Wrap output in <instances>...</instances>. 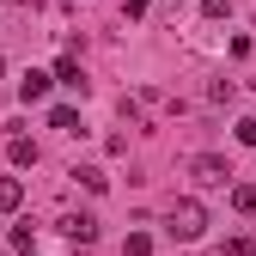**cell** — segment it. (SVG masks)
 <instances>
[{"label": "cell", "mask_w": 256, "mask_h": 256, "mask_svg": "<svg viewBox=\"0 0 256 256\" xmlns=\"http://www.w3.org/2000/svg\"><path fill=\"white\" fill-rule=\"evenodd\" d=\"M0 74H6V61H0Z\"/></svg>", "instance_id": "16"}, {"label": "cell", "mask_w": 256, "mask_h": 256, "mask_svg": "<svg viewBox=\"0 0 256 256\" xmlns=\"http://www.w3.org/2000/svg\"><path fill=\"white\" fill-rule=\"evenodd\" d=\"M24 208V183L18 177H0V214H18Z\"/></svg>", "instance_id": "7"}, {"label": "cell", "mask_w": 256, "mask_h": 256, "mask_svg": "<svg viewBox=\"0 0 256 256\" xmlns=\"http://www.w3.org/2000/svg\"><path fill=\"white\" fill-rule=\"evenodd\" d=\"M165 232H171V238H183V244H196V238L208 232V208H202L196 196L171 202V208H165Z\"/></svg>", "instance_id": "1"}, {"label": "cell", "mask_w": 256, "mask_h": 256, "mask_svg": "<svg viewBox=\"0 0 256 256\" xmlns=\"http://www.w3.org/2000/svg\"><path fill=\"white\" fill-rule=\"evenodd\" d=\"M49 86H55V80H49L43 68H30V74L18 80V98H24V104H43V98H49Z\"/></svg>", "instance_id": "4"}, {"label": "cell", "mask_w": 256, "mask_h": 256, "mask_svg": "<svg viewBox=\"0 0 256 256\" xmlns=\"http://www.w3.org/2000/svg\"><path fill=\"white\" fill-rule=\"evenodd\" d=\"M232 12V0H202V18H226Z\"/></svg>", "instance_id": "14"}, {"label": "cell", "mask_w": 256, "mask_h": 256, "mask_svg": "<svg viewBox=\"0 0 256 256\" xmlns=\"http://www.w3.org/2000/svg\"><path fill=\"white\" fill-rule=\"evenodd\" d=\"M49 128H61V134H86V128H80V110H74V104H55V110H49Z\"/></svg>", "instance_id": "8"}, {"label": "cell", "mask_w": 256, "mask_h": 256, "mask_svg": "<svg viewBox=\"0 0 256 256\" xmlns=\"http://www.w3.org/2000/svg\"><path fill=\"white\" fill-rule=\"evenodd\" d=\"M68 177H74V183H80V189H86V196H104V189H110V177H104V171H98V165H74V171H68Z\"/></svg>", "instance_id": "6"}, {"label": "cell", "mask_w": 256, "mask_h": 256, "mask_svg": "<svg viewBox=\"0 0 256 256\" xmlns=\"http://www.w3.org/2000/svg\"><path fill=\"white\" fill-rule=\"evenodd\" d=\"M189 171H196V183H202V189H226V183H232V165H226L220 152H202V158H189Z\"/></svg>", "instance_id": "2"}, {"label": "cell", "mask_w": 256, "mask_h": 256, "mask_svg": "<svg viewBox=\"0 0 256 256\" xmlns=\"http://www.w3.org/2000/svg\"><path fill=\"white\" fill-rule=\"evenodd\" d=\"M122 256H152V238H146V232H128V238H122Z\"/></svg>", "instance_id": "11"}, {"label": "cell", "mask_w": 256, "mask_h": 256, "mask_svg": "<svg viewBox=\"0 0 256 256\" xmlns=\"http://www.w3.org/2000/svg\"><path fill=\"white\" fill-rule=\"evenodd\" d=\"M232 208L238 214H256V183H232Z\"/></svg>", "instance_id": "10"}, {"label": "cell", "mask_w": 256, "mask_h": 256, "mask_svg": "<svg viewBox=\"0 0 256 256\" xmlns=\"http://www.w3.org/2000/svg\"><path fill=\"white\" fill-rule=\"evenodd\" d=\"M238 140H244V146H256V116H244V122H238Z\"/></svg>", "instance_id": "15"}, {"label": "cell", "mask_w": 256, "mask_h": 256, "mask_svg": "<svg viewBox=\"0 0 256 256\" xmlns=\"http://www.w3.org/2000/svg\"><path fill=\"white\" fill-rule=\"evenodd\" d=\"M6 158H12L18 171H30V165H37V140H24V134H18V140L6 146Z\"/></svg>", "instance_id": "9"}, {"label": "cell", "mask_w": 256, "mask_h": 256, "mask_svg": "<svg viewBox=\"0 0 256 256\" xmlns=\"http://www.w3.org/2000/svg\"><path fill=\"white\" fill-rule=\"evenodd\" d=\"M6 244H12V250H30V244H37V226H12Z\"/></svg>", "instance_id": "12"}, {"label": "cell", "mask_w": 256, "mask_h": 256, "mask_svg": "<svg viewBox=\"0 0 256 256\" xmlns=\"http://www.w3.org/2000/svg\"><path fill=\"white\" fill-rule=\"evenodd\" d=\"M49 80H55V86H68V92H80V98H86V74H80V61H74V55H61Z\"/></svg>", "instance_id": "5"}, {"label": "cell", "mask_w": 256, "mask_h": 256, "mask_svg": "<svg viewBox=\"0 0 256 256\" xmlns=\"http://www.w3.org/2000/svg\"><path fill=\"white\" fill-rule=\"evenodd\" d=\"M226 256H256V238H226Z\"/></svg>", "instance_id": "13"}, {"label": "cell", "mask_w": 256, "mask_h": 256, "mask_svg": "<svg viewBox=\"0 0 256 256\" xmlns=\"http://www.w3.org/2000/svg\"><path fill=\"white\" fill-rule=\"evenodd\" d=\"M55 226L68 232V244H74V250H86V244H98V220H92V214H61Z\"/></svg>", "instance_id": "3"}]
</instances>
